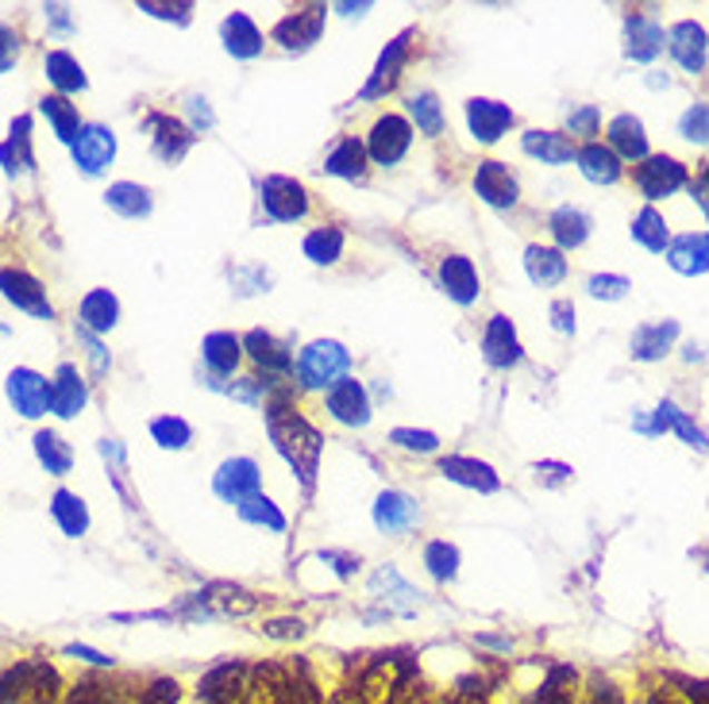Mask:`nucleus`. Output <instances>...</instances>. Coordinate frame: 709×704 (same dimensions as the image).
<instances>
[{
    "label": "nucleus",
    "mask_w": 709,
    "mask_h": 704,
    "mask_svg": "<svg viewBox=\"0 0 709 704\" xmlns=\"http://www.w3.org/2000/svg\"><path fill=\"white\" fill-rule=\"evenodd\" d=\"M266 432H270V443L278 447V455L294 466L297 482H302V489L308 493L316 482V469H321V450H324L321 432L289 405L266 408Z\"/></svg>",
    "instance_id": "f257e3e1"
},
{
    "label": "nucleus",
    "mask_w": 709,
    "mask_h": 704,
    "mask_svg": "<svg viewBox=\"0 0 709 704\" xmlns=\"http://www.w3.org/2000/svg\"><path fill=\"white\" fill-rule=\"evenodd\" d=\"M62 677L51 662L23 658L0 674V704H55Z\"/></svg>",
    "instance_id": "f03ea898"
},
{
    "label": "nucleus",
    "mask_w": 709,
    "mask_h": 704,
    "mask_svg": "<svg viewBox=\"0 0 709 704\" xmlns=\"http://www.w3.org/2000/svg\"><path fill=\"white\" fill-rule=\"evenodd\" d=\"M347 363H352V355L336 339H316L297 358V374H302V385H308V389H332L347 374Z\"/></svg>",
    "instance_id": "7ed1b4c3"
},
{
    "label": "nucleus",
    "mask_w": 709,
    "mask_h": 704,
    "mask_svg": "<svg viewBox=\"0 0 709 704\" xmlns=\"http://www.w3.org/2000/svg\"><path fill=\"white\" fill-rule=\"evenodd\" d=\"M8 400H12V408L23 416V420H39V416L51 413V381H47L43 374L28 370V366H16L12 374H8Z\"/></svg>",
    "instance_id": "20e7f679"
},
{
    "label": "nucleus",
    "mask_w": 709,
    "mask_h": 704,
    "mask_svg": "<svg viewBox=\"0 0 709 704\" xmlns=\"http://www.w3.org/2000/svg\"><path fill=\"white\" fill-rule=\"evenodd\" d=\"M632 178H637V186L648 200H663L687 186V166L671 155H648Z\"/></svg>",
    "instance_id": "39448f33"
},
{
    "label": "nucleus",
    "mask_w": 709,
    "mask_h": 704,
    "mask_svg": "<svg viewBox=\"0 0 709 704\" xmlns=\"http://www.w3.org/2000/svg\"><path fill=\"white\" fill-rule=\"evenodd\" d=\"M408 142H413V128H408V120L405 116L386 112L382 120H374L371 136H366V155H371L378 166H394L405 158Z\"/></svg>",
    "instance_id": "423d86ee"
},
{
    "label": "nucleus",
    "mask_w": 709,
    "mask_h": 704,
    "mask_svg": "<svg viewBox=\"0 0 709 704\" xmlns=\"http://www.w3.org/2000/svg\"><path fill=\"white\" fill-rule=\"evenodd\" d=\"M0 292H4L8 305H16L20 313L36 316V320H51V316H55L51 300H47V289L36 278H31L28 270L4 266V270H0Z\"/></svg>",
    "instance_id": "0eeeda50"
},
{
    "label": "nucleus",
    "mask_w": 709,
    "mask_h": 704,
    "mask_svg": "<svg viewBox=\"0 0 709 704\" xmlns=\"http://www.w3.org/2000/svg\"><path fill=\"white\" fill-rule=\"evenodd\" d=\"M70 150H73V166H78L81 173H89V178H97V173L116 158V136H112V128H105V123H81V131Z\"/></svg>",
    "instance_id": "6e6552de"
},
{
    "label": "nucleus",
    "mask_w": 709,
    "mask_h": 704,
    "mask_svg": "<svg viewBox=\"0 0 709 704\" xmlns=\"http://www.w3.org/2000/svg\"><path fill=\"white\" fill-rule=\"evenodd\" d=\"M263 208L270 220L278 224H294L302 220V216L308 212V197H305V186L294 178H266L263 181Z\"/></svg>",
    "instance_id": "1a4fd4ad"
},
{
    "label": "nucleus",
    "mask_w": 709,
    "mask_h": 704,
    "mask_svg": "<svg viewBox=\"0 0 709 704\" xmlns=\"http://www.w3.org/2000/svg\"><path fill=\"white\" fill-rule=\"evenodd\" d=\"M213 489H216V497L228 500V505H244L247 497L258 493V466L252 458H228V463L216 469Z\"/></svg>",
    "instance_id": "9d476101"
},
{
    "label": "nucleus",
    "mask_w": 709,
    "mask_h": 704,
    "mask_svg": "<svg viewBox=\"0 0 709 704\" xmlns=\"http://www.w3.org/2000/svg\"><path fill=\"white\" fill-rule=\"evenodd\" d=\"M147 128L155 131L151 142H155V155L163 158V162H181V158L189 155V147L197 142L194 131L186 128L181 120H174V116H163V112H151L147 116Z\"/></svg>",
    "instance_id": "9b49d317"
},
{
    "label": "nucleus",
    "mask_w": 709,
    "mask_h": 704,
    "mask_svg": "<svg viewBox=\"0 0 709 704\" xmlns=\"http://www.w3.org/2000/svg\"><path fill=\"white\" fill-rule=\"evenodd\" d=\"M328 413L347 427H363L371 420V397L355 377H339L328 389Z\"/></svg>",
    "instance_id": "f8f14e48"
},
{
    "label": "nucleus",
    "mask_w": 709,
    "mask_h": 704,
    "mask_svg": "<svg viewBox=\"0 0 709 704\" xmlns=\"http://www.w3.org/2000/svg\"><path fill=\"white\" fill-rule=\"evenodd\" d=\"M321 36H324V4H308L274 28V39L286 50H308Z\"/></svg>",
    "instance_id": "ddd939ff"
},
{
    "label": "nucleus",
    "mask_w": 709,
    "mask_h": 704,
    "mask_svg": "<svg viewBox=\"0 0 709 704\" xmlns=\"http://www.w3.org/2000/svg\"><path fill=\"white\" fill-rule=\"evenodd\" d=\"M466 123H471L479 142H498L513 128V112H509V105H502V100L474 97L471 105H466Z\"/></svg>",
    "instance_id": "4468645a"
},
{
    "label": "nucleus",
    "mask_w": 709,
    "mask_h": 704,
    "mask_svg": "<svg viewBox=\"0 0 709 704\" xmlns=\"http://www.w3.org/2000/svg\"><path fill=\"white\" fill-rule=\"evenodd\" d=\"M86 400L89 385L78 374V366H58V374L51 377V413L62 416V420H73L86 408Z\"/></svg>",
    "instance_id": "2eb2a0df"
},
{
    "label": "nucleus",
    "mask_w": 709,
    "mask_h": 704,
    "mask_svg": "<svg viewBox=\"0 0 709 704\" xmlns=\"http://www.w3.org/2000/svg\"><path fill=\"white\" fill-rule=\"evenodd\" d=\"M474 192H479L490 208H513L516 197H521V186H516V178L509 173V166L482 162L479 173H474Z\"/></svg>",
    "instance_id": "dca6fc26"
},
{
    "label": "nucleus",
    "mask_w": 709,
    "mask_h": 704,
    "mask_svg": "<svg viewBox=\"0 0 709 704\" xmlns=\"http://www.w3.org/2000/svg\"><path fill=\"white\" fill-rule=\"evenodd\" d=\"M706 28L702 23H695V20H682V23H674L671 31H667V50L674 54V62L682 66V70H690V73H698L706 66Z\"/></svg>",
    "instance_id": "f3484780"
},
{
    "label": "nucleus",
    "mask_w": 709,
    "mask_h": 704,
    "mask_svg": "<svg viewBox=\"0 0 709 704\" xmlns=\"http://www.w3.org/2000/svg\"><path fill=\"white\" fill-rule=\"evenodd\" d=\"M482 355H486V363L498 366V370H509V366L521 363V339H516L509 316H490L486 335H482Z\"/></svg>",
    "instance_id": "a211bd4d"
},
{
    "label": "nucleus",
    "mask_w": 709,
    "mask_h": 704,
    "mask_svg": "<svg viewBox=\"0 0 709 704\" xmlns=\"http://www.w3.org/2000/svg\"><path fill=\"white\" fill-rule=\"evenodd\" d=\"M405 54H408V36H397L394 43H390L386 50H382L378 66H374L371 81H366L363 93H358V97H363V100H378V97H386L390 89L397 86V78H402Z\"/></svg>",
    "instance_id": "6ab92c4d"
},
{
    "label": "nucleus",
    "mask_w": 709,
    "mask_h": 704,
    "mask_svg": "<svg viewBox=\"0 0 709 704\" xmlns=\"http://www.w3.org/2000/svg\"><path fill=\"white\" fill-rule=\"evenodd\" d=\"M667 262H671V270L687 274V278L706 274L709 270V231H687V235H679V239H671Z\"/></svg>",
    "instance_id": "aec40b11"
},
{
    "label": "nucleus",
    "mask_w": 709,
    "mask_h": 704,
    "mask_svg": "<svg viewBox=\"0 0 709 704\" xmlns=\"http://www.w3.org/2000/svg\"><path fill=\"white\" fill-rule=\"evenodd\" d=\"M416 516H421L416 500L397 489H386L378 500H374V524H378V532H386V535L408 532V527L416 524Z\"/></svg>",
    "instance_id": "412c9836"
},
{
    "label": "nucleus",
    "mask_w": 709,
    "mask_h": 704,
    "mask_svg": "<svg viewBox=\"0 0 709 704\" xmlns=\"http://www.w3.org/2000/svg\"><path fill=\"white\" fill-rule=\"evenodd\" d=\"M0 166H4L8 178L28 173L36 166V155H31V116H16L12 120V131L0 142Z\"/></svg>",
    "instance_id": "4be33fe9"
},
{
    "label": "nucleus",
    "mask_w": 709,
    "mask_h": 704,
    "mask_svg": "<svg viewBox=\"0 0 709 704\" xmlns=\"http://www.w3.org/2000/svg\"><path fill=\"white\" fill-rule=\"evenodd\" d=\"M674 339H679V324L674 320H656V324H640L637 331H632V358H640V363H656V358H663L667 350L674 347Z\"/></svg>",
    "instance_id": "5701e85b"
},
{
    "label": "nucleus",
    "mask_w": 709,
    "mask_h": 704,
    "mask_svg": "<svg viewBox=\"0 0 709 704\" xmlns=\"http://www.w3.org/2000/svg\"><path fill=\"white\" fill-rule=\"evenodd\" d=\"M440 285H444V292L452 300H459V305L479 300V270H474V262L463 255H452L440 262Z\"/></svg>",
    "instance_id": "b1692460"
},
{
    "label": "nucleus",
    "mask_w": 709,
    "mask_h": 704,
    "mask_svg": "<svg viewBox=\"0 0 709 704\" xmlns=\"http://www.w3.org/2000/svg\"><path fill=\"white\" fill-rule=\"evenodd\" d=\"M440 474L447 477V482L455 485H466V489H479V493H498V474L494 466L479 463V458H463V455H452L440 463Z\"/></svg>",
    "instance_id": "393cba45"
},
{
    "label": "nucleus",
    "mask_w": 709,
    "mask_h": 704,
    "mask_svg": "<svg viewBox=\"0 0 709 704\" xmlns=\"http://www.w3.org/2000/svg\"><path fill=\"white\" fill-rule=\"evenodd\" d=\"M609 150L617 158H629V162H644L648 158V136H644V123L637 116H617L609 123Z\"/></svg>",
    "instance_id": "a878e982"
},
{
    "label": "nucleus",
    "mask_w": 709,
    "mask_h": 704,
    "mask_svg": "<svg viewBox=\"0 0 709 704\" xmlns=\"http://www.w3.org/2000/svg\"><path fill=\"white\" fill-rule=\"evenodd\" d=\"M47 70V81L58 89V97H70V93H86L89 89V78L86 70H81V62L70 54V50H51L43 62Z\"/></svg>",
    "instance_id": "bb28decb"
},
{
    "label": "nucleus",
    "mask_w": 709,
    "mask_h": 704,
    "mask_svg": "<svg viewBox=\"0 0 709 704\" xmlns=\"http://www.w3.org/2000/svg\"><path fill=\"white\" fill-rule=\"evenodd\" d=\"M78 316H81V328L89 335H105L116 328V320H120V300H116L108 289H93V292H86Z\"/></svg>",
    "instance_id": "cd10ccee"
},
{
    "label": "nucleus",
    "mask_w": 709,
    "mask_h": 704,
    "mask_svg": "<svg viewBox=\"0 0 709 704\" xmlns=\"http://www.w3.org/2000/svg\"><path fill=\"white\" fill-rule=\"evenodd\" d=\"M244 347L266 374H289V366H294V355L286 350V343H278L270 331H247Z\"/></svg>",
    "instance_id": "c85d7f7f"
},
{
    "label": "nucleus",
    "mask_w": 709,
    "mask_h": 704,
    "mask_svg": "<svg viewBox=\"0 0 709 704\" xmlns=\"http://www.w3.org/2000/svg\"><path fill=\"white\" fill-rule=\"evenodd\" d=\"M574 158H579L582 178L594 181V186H613V181L621 178V158L609 147H602V142H587Z\"/></svg>",
    "instance_id": "c756f323"
},
{
    "label": "nucleus",
    "mask_w": 709,
    "mask_h": 704,
    "mask_svg": "<svg viewBox=\"0 0 709 704\" xmlns=\"http://www.w3.org/2000/svg\"><path fill=\"white\" fill-rule=\"evenodd\" d=\"M524 274L540 289H552L567 278V258L555 247H529L524 250Z\"/></svg>",
    "instance_id": "7c9ffc66"
},
{
    "label": "nucleus",
    "mask_w": 709,
    "mask_h": 704,
    "mask_svg": "<svg viewBox=\"0 0 709 704\" xmlns=\"http://www.w3.org/2000/svg\"><path fill=\"white\" fill-rule=\"evenodd\" d=\"M324 170L332 178H347V181H363L366 178V142L358 139H339L336 147L324 158Z\"/></svg>",
    "instance_id": "2f4dec72"
},
{
    "label": "nucleus",
    "mask_w": 709,
    "mask_h": 704,
    "mask_svg": "<svg viewBox=\"0 0 709 704\" xmlns=\"http://www.w3.org/2000/svg\"><path fill=\"white\" fill-rule=\"evenodd\" d=\"M105 205L112 208L116 216H124V220H147V216H151V192L136 186V181H116V186H108L105 192Z\"/></svg>",
    "instance_id": "473e14b6"
},
{
    "label": "nucleus",
    "mask_w": 709,
    "mask_h": 704,
    "mask_svg": "<svg viewBox=\"0 0 709 704\" xmlns=\"http://www.w3.org/2000/svg\"><path fill=\"white\" fill-rule=\"evenodd\" d=\"M220 36H224V47H228L236 58H255L258 50H263V36H258L252 16H244V12H232L228 20L220 23Z\"/></svg>",
    "instance_id": "72a5a7b5"
},
{
    "label": "nucleus",
    "mask_w": 709,
    "mask_h": 704,
    "mask_svg": "<svg viewBox=\"0 0 709 704\" xmlns=\"http://www.w3.org/2000/svg\"><path fill=\"white\" fill-rule=\"evenodd\" d=\"M239 350H244V339H236L232 331H213L205 335L201 343V358L213 374H232L239 366Z\"/></svg>",
    "instance_id": "f704fd0d"
},
{
    "label": "nucleus",
    "mask_w": 709,
    "mask_h": 704,
    "mask_svg": "<svg viewBox=\"0 0 709 704\" xmlns=\"http://www.w3.org/2000/svg\"><path fill=\"white\" fill-rule=\"evenodd\" d=\"M659 50H663V28L648 20V16H632V20H629V43H624V54H629L632 62H652Z\"/></svg>",
    "instance_id": "c9c22d12"
},
{
    "label": "nucleus",
    "mask_w": 709,
    "mask_h": 704,
    "mask_svg": "<svg viewBox=\"0 0 709 704\" xmlns=\"http://www.w3.org/2000/svg\"><path fill=\"white\" fill-rule=\"evenodd\" d=\"M524 155L540 158V162L548 166H563L571 162L579 150H574L571 136H559V131H529V136H524Z\"/></svg>",
    "instance_id": "e433bc0d"
},
{
    "label": "nucleus",
    "mask_w": 709,
    "mask_h": 704,
    "mask_svg": "<svg viewBox=\"0 0 709 704\" xmlns=\"http://www.w3.org/2000/svg\"><path fill=\"white\" fill-rule=\"evenodd\" d=\"M51 516L58 519V527H62L70 539H81V535L89 532V508L86 500L78 497V493L70 489H58L51 497Z\"/></svg>",
    "instance_id": "4c0bfd02"
},
{
    "label": "nucleus",
    "mask_w": 709,
    "mask_h": 704,
    "mask_svg": "<svg viewBox=\"0 0 709 704\" xmlns=\"http://www.w3.org/2000/svg\"><path fill=\"white\" fill-rule=\"evenodd\" d=\"M552 235H555V242L563 250L582 247V242H587V235H590V216L582 212V208H571V205L555 208V212H552Z\"/></svg>",
    "instance_id": "58836bf2"
},
{
    "label": "nucleus",
    "mask_w": 709,
    "mask_h": 704,
    "mask_svg": "<svg viewBox=\"0 0 709 704\" xmlns=\"http://www.w3.org/2000/svg\"><path fill=\"white\" fill-rule=\"evenodd\" d=\"M39 112H43L47 120H51L55 136L73 147V139H78V131H81L78 105H70V97H58V93H55V97H43V100H39Z\"/></svg>",
    "instance_id": "ea45409f"
},
{
    "label": "nucleus",
    "mask_w": 709,
    "mask_h": 704,
    "mask_svg": "<svg viewBox=\"0 0 709 704\" xmlns=\"http://www.w3.org/2000/svg\"><path fill=\"white\" fill-rule=\"evenodd\" d=\"M181 690L174 677H155V682H147L144 690H131L128 682H120V697L116 704H178Z\"/></svg>",
    "instance_id": "a19ab883"
},
{
    "label": "nucleus",
    "mask_w": 709,
    "mask_h": 704,
    "mask_svg": "<svg viewBox=\"0 0 709 704\" xmlns=\"http://www.w3.org/2000/svg\"><path fill=\"white\" fill-rule=\"evenodd\" d=\"M36 455H39V463L47 466V474H55V477H66L73 466L70 443H66L58 432H39L36 435Z\"/></svg>",
    "instance_id": "79ce46f5"
},
{
    "label": "nucleus",
    "mask_w": 709,
    "mask_h": 704,
    "mask_svg": "<svg viewBox=\"0 0 709 704\" xmlns=\"http://www.w3.org/2000/svg\"><path fill=\"white\" fill-rule=\"evenodd\" d=\"M656 424H659V432H679L682 439L690 443V447H698V450H706V455H709L706 432H702V427H698L695 420H690L687 413H679V408H674L671 400H663V405L656 408Z\"/></svg>",
    "instance_id": "37998d69"
},
{
    "label": "nucleus",
    "mask_w": 709,
    "mask_h": 704,
    "mask_svg": "<svg viewBox=\"0 0 709 704\" xmlns=\"http://www.w3.org/2000/svg\"><path fill=\"white\" fill-rule=\"evenodd\" d=\"M632 239H637L644 250H656V255L671 247V231H667L663 216H659L656 208H640L637 220H632Z\"/></svg>",
    "instance_id": "c03bdc74"
},
{
    "label": "nucleus",
    "mask_w": 709,
    "mask_h": 704,
    "mask_svg": "<svg viewBox=\"0 0 709 704\" xmlns=\"http://www.w3.org/2000/svg\"><path fill=\"white\" fill-rule=\"evenodd\" d=\"M305 255L313 258L316 266H332L339 255H344V231L339 228H316L305 235Z\"/></svg>",
    "instance_id": "a18cd8bd"
},
{
    "label": "nucleus",
    "mask_w": 709,
    "mask_h": 704,
    "mask_svg": "<svg viewBox=\"0 0 709 704\" xmlns=\"http://www.w3.org/2000/svg\"><path fill=\"white\" fill-rule=\"evenodd\" d=\"M532 704H574V670L571 666H552L540 685Z\"/></svg>",
    "instance_id": "49530a36"
},
{
    "label": "nucleus",
    "mask_w": 709,
    "mask_h": 704,
    "mask_svg": "<svg viewBox=\"0 0 709 704\" xmlns=\"http://www.w3.org/2000/svg\"><path fill=\"white\" fill-rule=\"evenodd\" d=\"M116 697H120V682H108V677H81L66 704H116Z\"/></svg>",
    "instance_id": "de8ad7c7"
},
{
    "label": "nucleus",
    "mask_w": 709,
    "mask_h": 704,
    "mask_svg": "<svg viewBox=\"0 0 709 704\" xmlns=\"http://www.w3.org/2000/svg\"><path fill=\"white\" fill-rule=\"evenodd\" d=\"M424 566H429V574L436 577V582H452L459 574V551L447 539L429 543V547H424Z\"/></svg>",
    "instance_id": "09e8293b"
},
{
    "label": "nucleus",
    "mask_w": 709,
    "mask_h": 704,
    "mask_svg": "<svg viewBox=\"0 0 709 704\" xmlns=\"http://www.w3.org/2000/svg\"><path fill=\"white\" fill-rule=\"evenodd\" d=\"M151 435L158 447L181 450V447H189V439H194V427L181 420V416H158V420H151Z\"/></svg>",
    "instance_id": "8fccbe9b"
},
{
    "label": "nucleus",
    "mask_w": 709,
    "mask_h": 704,
    "mask_svg": "<svg viewBox=\"0 0 709 704\" xmlns=\"http://www.w3.org/2000/svg\"><path fill=\"white\" fill-rule=\"evenodd\" d=\"M408 116H413L424 136H440L444 131V108H440V100L432 93H416L408 100Z\"/></svg>",
    "instance_id": "3c124183"
},
{
    "label": "nucleus",
    "mask_w": 709,
    "mask_h": 704,
    "mask_svg": "<svg viewBox=\"0 0 709 704\" xmlns=\"http://www.w3.org/2000/svg\"><path fill=\"white\" fill-rule=\"evenodd\" d=\"M239 516L247 519V524H263L270 527V532H286V516L274 508L270 497H263V493H255V497H247L244 505H239Z\"/></svg>",
    "instance_id": "603ef678"
},
{
    "label": "nucleus",
    "mask_w": 709,
    "mask_h": 704,
    "mask_svg": "<svg viewBox=\"0 0 709 704\" xmlns=\"http://www.w3.org/2000/svg\"><path fill=\"white\" fill-rule=\"evenodd\" d=\"M679 131H682V139L706 147V142H709V105L687 108V112H682V120H679Z\"/></svg>",
    "instance_id": "864d4df0"
},
{
    "label": "nucleus",
    "mask_w": 709,
    "mask_h": 704,
    "mask_svg": "<svg viewBox=\"0 0 709 704\" xmlns=\"http://www.w3.org/2000/svg\"><path fill=\"white\" fill-rule=\"evenodd\" d=\"M587 289H590V297H598V300H621L632 285H629V278H617V274H594V278L587 281Z\"/></svg>",
    "instance_id": "5fc2aeb1"
},
{
    "label": "nucleus",
    "mask_w": 709,
    "mask_h": 704,
    "mask_svg": "<svg viewBox=\"0 0 709 704\" xmlns=\"http://www.w3.org/2000/svg\"><path fill=\"white\" fill-rule=\"evenodd\" d=\"M390 439L397 443V447L405 450H421V455H432V450L440 447V439L432 432H413V427H397V432H390Z\"/></svg>",
    "instance_id": "6e6d98bb"
},
{
    "label": "nucleus",
    "mask_w": 709,
    "mask_h": 704,
    "mask_svg": "<svg viewBox=\"0 0 709 704\" xmlns=\"http://www.w3.org/2000/svg\"><path fill=\"white\" fill-rule=\"evenodd\" d=\"M598 128H602V112H598V108H590V105L574 108L571 120H567V131H571V136H579V139H594Z\"/></svg>",
    "instance_id": "4d7b16f0"
},
{
    "label": "nucleus",
    "mask_w": 709,
    "mask_h": 704,
    "mask_svg": "<svg viewBox=\"0 0 709 704\" xmlns=\"http://www.w3.org/2000/svg\"><path fill=\"white\" fill-rule=\"evenodd\" d=\"M582 704H629V701H624V693L617 690L609 677H590V690H587V701Z\"/></svg>",
    "instance_id": "13d9d810"
},
{
    "label": "nucleus",
    "mask_w": 709,
    "mask_h": 704,
    "mask_svg": "<svg viewBox=\"0 0 709 704\" xmlns=\"http://www.w3.org/2000/svg\"><path fill=\"white\" fill-rule=\"evenodd\" d=\"M16 58H20V36H16V28L0 23V73L12 70Z\"/></svg>",
    "instance_id": "bf43d9fd"
},
{
    "label": "nucleus",
    "mask_w": 709,
    "mask_h": 704,
    "mask_svg": "<svg viewBox=\"0 0 709 704\" xmlns=\"http://www.w3.org/2000/svg\"><path fill=\"white\" fill-rule=\"evenodd\" d=\"M139 12H151V16H158V20L186 23L189 12H194V4H155V0H144V4H139Z\"/></svg>",
    "instance_id": "052dcab7"
},
{
    "label": "nucleus",
    "mask_w": 709,
    "mask_h": 704,
    "mask_svg": "<svg viewBox=\"0 0 709 704\" xmlns=\"http://www.w3.org/2000/svg\"><path fill=\"white\" fill-rule=\"evenodd\" d=\"M263 635H270V639H302L305 624L302 619H270V624H263Z\"/></svg>",
    "instance_id": "680f3d73"
},
{
    "label": "nucleus",
    "mask_w": 709,
    "mask_h": 704,
    "mask_svg": "<svg viewBox=\"0 0 709 704\" xmlns=\"http://www.w3.org/2000/svg\"><path fill=\"white\" fill-rule=\"evenodd\" d=\"M552 324H555V331H574V308H571V300H555L552 305Z\"/></svg>",
    "instance_id": "e2e57ef3"
},
{
    "label": "nucleus",
    "mask_w": 709,
    "mask_h": 704,
    "mask_svg": "<svg viewBox=\"0 0 709 704\" xmlns=\"http://www.w3.org/2000/svg\"><path fill=\"white\" fill-rule=\"evenodd\" d=\"M66 655L86 658V662H93V666H112V658L101 655V651H93V647H81V643H70V647H66Z\"/></svg>",
    "instance_id": "0e129e2a"
},
{
    "label": "nucleus",
    "mask_w": 709,
    "mask_h": 704,
    "mask_svg": "<svg viewBox=\"0 0 709 704\" xmlns=\"http://www.w3.org/2000/svg\"><path fill=\"white\" fill-rule=\"evenodd\" d=\"M695 200H698V208L709 216V166H706V173L695 181Z\"/></svg>",
    "instance_id": "69168bd1"
},
{
    "label": "nucleus",
    "mask_w": 709,
    "mask_h": 704,
    "mask_svg": "<svg viewBox=\"0 0 709 704\" xmlns=\"http://www.w3.org/2000/svg\"><path fill=\"white\" fill-rule=\"evenodd\" d=\"M648 704H690V701L679 697V693H671V690H656L652 697H648Z\"/></svg>",
    "instance_id": "338daca9"
},
{
    "label": "nucleus",
    "mask_w": 709,
    "mask_h": 704,
    "mask_svg": "<svg viewBox=\"0 0 709 704\" xmlns=\"http://www.w3.org/2000/svg\"><path fill=\"white\" fill-rule=\"evenodd\" d=\"M706 569H709V558H706Z\"/></svg>",
    "instance_id": "774afa93"
}]
</instances>
